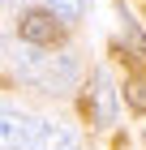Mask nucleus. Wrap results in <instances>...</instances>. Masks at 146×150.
Masks as SVG:
<instances>
[{
	"label": "nucleus",
	"instance_id": "nucleus-1",
	"mask_svg": "<svg viewBox=\"0 0 146 150\" xmlns=\"http://www.w3.org/2000/svg\"><path fill=\"white\" fill-rule=\"evenodd\" d=\"M4 150H78V133L47 116H17L4 107Z\"/></svg>",
	"mask_w": 146,
	"mask_h": 150
},
{
	"label": "nucleus",
	"instance_id": "nucleus-2",
	"mask_svg": "<svg viewBox=\"0 0 146 150\" xmlns=\"http://www.w3.org/2000/svg\"><path fill=\"white\" fill-rule=\"evenodd\" d=\"M26 47H30V43H26ZM17 69H22V77L30 81V86H39V90H47V94H60V90H69V86L78 81L73 56H39L34 47L17 60Z\"/></svg>",
	"mask_w": 146,
	"mask_h": 150
},
{
	"label": "nucleus",
	"instance_id": "nucleus-3",
	"mask_svg": "<svg viewBox=\"0 0 146 150\" xmlns=\"http://www.w3.org/2000/svg\"><path fill=\"white\" fill-rule=\"evenodd\" d=\"M17 35L30 47H52V43L65 39V17L56 9H26L17 17Z\"/></svg>",
	"mask_w": 146,
	"mask_h": 150
},
{
	"label": "nucleus",
	"instance_id": "nucleus-4",
	"mask_svg": "<svg viewBox=\"0 0 146 150\" xmlns=\"http://www.w3.org/2000/svg\"><path fill=\"white\" fill-rule=\"evenodd\" d=\"M43 4H47V9H56L65 22H78V17H82V0H43Z\"/></svg>",
	"mask_w": 146,
	"mask_h": 150
},
{
	"label": "nucleus",
	"instance_id": "nucleus-5",
	"mask_svg": "<svg viewBox=\"0 0 146 150\" xmlns=\"http://www.w3.org/2000/svg\"><path fill=\"white\" fill-rule=\"evenodd\" d=\"M125 99L137 107V112H146V77H133L129 86H125Z\"/></svg>",
	"mask_w": 146,
	"mask_h": 150
},
{
	"label": "nucleus",
	"instance_id": "nucleus-6",
	"mask_svg": "<svg viewBox=\"0 0 146 150\" xmlns=\"http://www.w3.org/2000/svg\"><path fill=\"white\" fill-rule=\"evenodd\" d=\"M99 103H103V120H112V86H108V77H99Z\"/></svg>",
	"mask_w": 146,
	"mask_h": 150
}]
</instances>
